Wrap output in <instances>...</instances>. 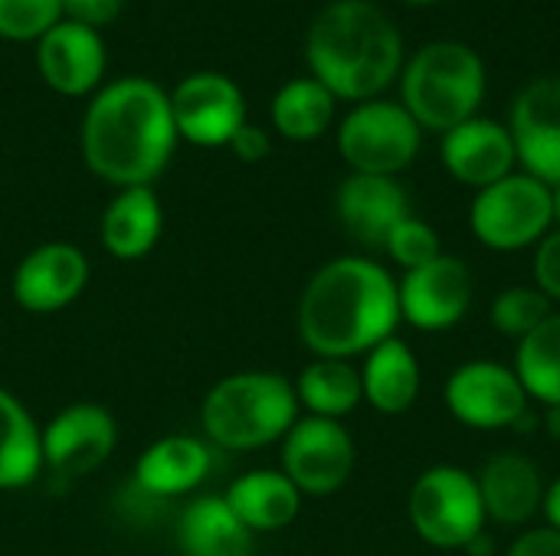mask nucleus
<instances>
[{
  "label": "nucleus",
  "mask_w": 560,
  "mask_h": 556,
  "mask_svg": "<svg viewBox=\"0 0 560 556\" xmlns=\"http://www.w3.org/2000/svg\"><path fill=\"white\" fill-rule=\"evenodd\" d=\"M397 324V279L368 256L325 262L299 298V338L315 357H364L381 341L394 338Z\"/></svg>",
  "instance_id": "f257e3e1"
},
{
  "label": "nucleus",
  "mask_w": 560,
  "mask_h": 556,
  "mask_svg": "<svg viewBox=\"0 0 560 556\" xmlns=\"http://www.w3.org/2000/svg\"><path fill=\"white\" fill-rule=\"evenodd\" d=\"M79 138L82 157L98 180L118 190L151 187L177 144L171 95L141 75L108 82L89 102Z\"/></svg>",
  "instance_id": "f03ea898"
},
{
  "label": "nucleus",
  "mask_w": 560,
  "mask_h": 556,
  "mask_svg": "<svg viewBox=\"0 0 560 556\" xmlns=\"http://www.w3.org/2000/svg\"><path fill=\"white\" fill-rule=\"evenodd\" d=\"M305 62L338 102L381 98L404 69V36L371 0H331L305 36Z\"/></svg>",
  "instance_id": "7ed1b4c3"
},
{
  "label": "nucleus",
  "mask_w": 560,
  "mask_h": 556,
  "mask_svg": "<svg viewBox=\"0 0 560 556\" xmlns=\"http://www.w3.org/2000/svg\"><path fill=\"white\" fill-rule=\"evenodd\" d=\"M299 410L289 377L272 370H240L210 387L200 406V426L217 449L256 452L282 442L299 423Z\"/></svg>",
  "instance_id": "20e7f679"
},
{
  "label": "nucleus",
  "mask_w": 560,
  "mask_h": 556,
  "mask_svg": "<svg viewBox=\"0 0 560 556\" xmlns=\"http://www.w3.org/2000/svg\"><path fill=\"white\" fill-rule=\"evenodd\" d=\"M486 62L459 39L420 46L400 69V105L423 131L446 134L479 115L486 98Z\"/></svg>",
  "instance_id": "39448f33"
},
{
  "label": "nucleus",
  "mask_w": 560,
  "mask_h": 556,
  "mask_svg": "<svg viewBox=\"0 0 560 556\" xmlns=\"http://www.w3.org/2000/svg\"><path fill=\"white\" fill-rule=\"evenodd\" d=\"M469 229L492 252H522L555 229L551 187L515 170L492 187L476 190L469 203Z\"/></svg>",
  "instance_id": "423d86ee"
},
{
  "label": "nucleus",
  "mask_w": 560,
  "mask_h": 556,
  "mask_svg": "<svg viewBox=\"0 0 560 556\" xmlns=\"http://www.w3.org/2000/svg\"><path fill=\"white\" fill-rule=\"evenodd\" d=\"M407 518L423 544L436 551H466V544L486 531L476 472L459 465L427 469L410 488Z\"/></svg>",
  "instance_id": "0eeeda50"
},
{
  "label": "nucleus",
  "mask_w": 560,
  "mask_h": 556,
  "mask_svg": "<svg viewBox=\"0 0 560 556\" xmlns=\"http://www.w3.org/2000/svg\"><path fill=\"white\" fill-rule=\"evenodd\" d=\"M423 147V128L413 115L390 98L354 105L338 125V154L351 174L397 177Z\"/></svg>",
  "instance_id": "6e6552de"
},
{
  "label": "nucleus",
  "mask_w": 560,
  "mask_h": 556,
  "mask_svg": "<svg viewBox=\"0 0 560 556\" xmlns=\"http://www.w3.org/2000/svg\"><path fill=\"white\" fill-rule=\"evenodd\" d=\"M443 400H446L450 416L476 433L512 429L532 410V400H528L518 374L499 360L459 364L446 377Z\"/></svg>",
  "instance_id": "1a4fd4ad"
},
{
  "label": "nucleus",
  "mask_w": 560,
  "mask_h": 556,
  "mask_svg": "<svg viewBox=\"0 0 560 556\" xmlns=\"http://www.w3.org/2000/svg\"><path fill=\"white\" fill-rule=\"evenodd\" d=\"M354 462V439L338 419L299 416L282 439V475L302 492V498H325L345 488Z\"/></svg>",
  "instance_id": "9d476101"
},
{
  "label": "nucleus",
  "mask_w": 560,
  "mask_h": 556,
  "mask_svg": "<svg viewBox=\"0 0 560 556\" xmlns=\"http://www.w3.org/2000/svg\"><path fill=\"white\" fill-rule=\"evenodd\" d=\"M397 298L400 321L417 331L436 334L466 321L476 298V279L459 256L440 252L433 262L404 272V279L397 282Z\"/></svg>",
  "instance_id": "9b49d317"
},
{
  "label": "nucleus",
  "mask_w": 560,
  "mask_h": 556,
  "mask_svg": "<svg viewBox=\"0 0 560 556\" xmlns=\"http://www.w3.org/2000/svg\"><path fill=\"white\" fill-rule=\"evenodd\" d=\"M171 95V115L177 138L197 147H226L246 125L243 88L223 72H194L177 82Z\"/></svg>",
  "instance_id": "f8f14e48"
},
{
  "label": "nucleus",
  "mask_w": 560,
  "mask_h": 556,
  "mask_svg": "<svg viewBox=\"0 0 560 556\" xmlns=\"http://www.w3.org/2000/svg\"><path fill=\"white\" fill-rule=\"evenodd\" d=\"M118 446V423L98 403H72L43 429V465L59 478H85Z\"/></svg>",
  "instance_id": "ddd939ff"
},
{
  "label": "nucleus",
  "mask_w": 560,
  "mask_h": 556,
  "mask_svg": "<svg viewBox=\"0 0 560 556\" xmlns=\"http://www.w3.org/2000/svg\"><path fill=\"white\" fill-rule=\"evenodd\" d=\"M509 131L518 170L548 187L560 184V75L532 79L512 102Z\"/></svg>",
  "instance_id": "4468645a"
},
{
  "label": "nucleus",
  "mask_w": 560,
  "mask_h": 556,
  "mask_svg": "<svg viewBox=\"0 0 560 556\" xmlns=\"http://www.w3.org/2000/svg\"><path fill=\"white\" fill-rule=\"evenodd\" d=\"M89 285V259L72 242H43L13 269V301L30 315L69 308Z\"/></svg>",
  "instance_id": "2eb2a0df"
},
{
  "label": "nucleus",
  "mask_w": 560,
  "mask_h": 556,
  "mask_svg": "<svg viewBox=\"0 0 560 556\" xmlns=\"http://www.w3.org/2000/svg\"><path fill=\"white\" fill-rule=\"evenodd\" d=\"M440 161L456 184L472 190L492 187L495 180L518 170V154L509 125L486 115H476L440 134Z\"/></svg>",
  "instance_id": "dca6fc26"
},
{
  "label": "nucleus",
  "mask_w": 560,
  "mask_h": 556,
  "mask_svg": "<svg viewBox=\"0 0 560 556\" xmlns=\"http://www.w3.org/2000/svg\"><path fill=\"white\" fill-rule=\"evenodd\" d=\"M108 66L105 43L98 29L79 26L72 20H59L36 39V69L43 82L69 98L89 95L102 85Z\"/></svg>",
  "instance_id": "f3484780"
},
{
  "label": "nucleus",
  "mask_w": 560,
  "mask_h": 556,
  "mask_svg": "<svg viewBox=\"0 0 560 556\" xmlns=\"http://www.w3.org/2000/svg\"><path fill=\"white\" fill-rule=\"evenodd\" d=\"M335 213H338L341 229L354 242L368 249H384L394 226L410 216V197L397 177L348 174L338 184Z\"/></svg>",
  "instance_id": "a211bd4d"
},
{
  "label": "nucleus",
  "mask_w": 560,
  "mask_h": 556,
  "mask_svg": "<svg viewBox=\"0 0 560 556\" xmlns=\"http://www.w3.org/2000/svg\"><path fill=\"white\" fill-rule=\"evenodd\" d=\"M486 521L499 528H528L541 514L545 478L525 452H495L476 472Z\"/></svg>",
  "instance_id": "6ab92c4d"
},
{
  "label": "nucleus",
  "mask_w": 560,
  "mask_h": 556,
  "mask_svg": "<svg viewBox=\"0 0 560 556\" xmlns=\"http://www.w3.org/2000/svg\"><path fill=\"white\" fill-rule=\"evenodd\" d=\"M210 465H213V456L203 439L164 436L141 452L135 465V485L161 501H171L203 485V478L210 475Z\"/></svg>",
  "instance_id": "aec40b11"
},
{
  "label": "nucleus",
  "mask_w": 560,
  "mask_h": 556,
  "mask_svg": "<svg viewBox=\"0 0 560 556\" xmlns=\"http://www.w3.org/2000/svg\"><path fill=\"white\" fill-rule=\"evenodd\" d=\"M358 370H361L364 403L384 416L407 413L420 397V387H423L420 360L410 351V344L400 341L397 334L381 341L374 351H368Z\"/></svg>",
  "instance_id": "412c9836"
},
{
  "label": "nucleus",
  "mask_w": 560,
  "mask_h": 556,
  "mask_svg": "<svg viewBox=\"0 0 560 556\" xmlns=\"http://www.w3.org/2000/svg\"><path fill=\"white\" fill-rule=\"evenodd\" d=\"M180 556H253L256 534L233 514L223 495L194 498L177 521Z\"/></svg>",
  "instance_id": "4be33fe9"
},
{
  "label": "nucleus",
  "mask_w": 560,
  "mask_h": 556,
  "mask_svg": "<svg viewBox=\"0 0 560 556\" xmlns=\"http://www.w3.org/2000/svg\"><path fill=\"white\" fill-rule=\"evenodd\" d=\"M164 229V210L151 187H125L102 213V246L115 259H144Z\"/></svg>",
  "instance_id": "5701e85b"
},
{
  "label": "nucleus",
  "mask_w": 560,
  "mask_h": 556,
  "mask_svg": "<svg viewBox=\"0 0 560 556\" xmlns=\"http://www.w3.org/2000/svg\"><path fill=\"white\" fill-rule=\"evenodd\" d=\"M226 505L253 534H276L289 528L302 511V492L282 475V469H256L226 488Z\"/></svg>",
  "instance_id": "b1692460"
},
{
  "label": "nucleus",
  "mask_w": 560,
  "mask_h": 556,
  "mask_svg": "<svg viewBox=\"0 0 560 556\" xmlns=\"http://www.w3.org/2000/svg\"><path fill=\"white\" fill-rule=\"evenodd\" d=\"M43 469V429L30 410L0 387V492L33 485Z\"/></svg>",
  "instance_id": "393cba45"
},
{
  "label": "nucleus",
  "mask_w": 560,
  "mask_h": 556,
  "mask_svg": "<svg viewBox=\"0 0 560 556\" xmlns=\"http://www.w3.org/2000/svg\"><path fill=\"white\" fill-rule=\"evenodd\" d=\"M299 406L308 416L318 419H345L364 403L361 390V370L351 360H335V357H315L312 364L302 367L299 380L292 383Z\"/></svg>",
  "instance_id": "a878e982"
},
{
  "label": "nucleus",
  "mask_w": 560,
  "mask_h": 556,
  "mask_svg": "<svg viewBox=\"0 0 560 556\" xmlns=\"http://www.w3.org/2000/svg\"><path fill=\"white\" fill-rule=\"evenodd\" d=\"M335 108H338V98L318 79L305 75V79L285 82L272 95L269 115H272V128L285 141H315L331 128Z\"/></svg>",
  "instance_id": "bb28decb"
},
{
  "label": "nucleus",
  "mask_w": 560,
  "mask_h": 556,
  "mask_svg": "<svg viewBox=\"0 0 560 556\" xmlns=\"http://www.w3.org/2000/svg\"><path fill=\"white\" fill-rule=\"evenodd\" d=\"M512 370L518 374L528 400L538 406H560V311L515 344Z\"/></svg>",
  "instance_id": "cd10ccee"
},
{
  "label": "nucleus",
  "mask_w": 560,
  "mask_h": 556,
  "mask_svg": "<svg viewBox=\"0 0 560 556\" xmlns=\"http://www.w3.org/2000/svg\"><path fill=\"white\" fill-rule=\"evenodd\" d=\"M555 315V305L548 295H541L535 285H512L502 288L489 308V321L502 338H512L515 344L528 338L545 318Z\"/></svg>",
  "instance_id": "c85d7f7f"
},
{
  "label": "nucleus",
  "mask_w": 560,
  "mask_h": 556,
  "mask_svg": "<svg viewBox=\"0 0 560 556\" xmlns=\"http://www.w3.org/2000/svg\"><path fill=\"white\" fill-rule=\"evenodd\" d=\"M62 20V0H0V36L13 43L39 39Z\"/></svg>",
  "instance_id": "c756f323"
},
{
  "label": "nucleus",
  "mask_w": 560,
  "mask_h": 556,
  "mask_svg": "<svg viewBox=\"0 0 560 556\" xmlns=\"http://www.w3.org/2000/svg\"><path fill=\"white\" fill-rule=\"evenodd\" d=\"M384 252L404 269V272H410V269H420V265H427V262H433L440 252H443V246H440V233L427 223V220H420V216H407V220H400L397 226H394V233L387 236V242H384Z\"/></svg>",
  "instance_id": "7c9ffc66"
},
{
  "label": "nucleus",
  "mask_w": 560,
  "mask_h": 556,
  "mask_svg": "<svg viewBox=\"0 0 560 556\" xmlns=\"http://www.w3.org/2000/svg\"><path fill=\"white\" fill-rule=\"evenodd\" d=\"M535 288L551 298V305H560V226H555L538 246L532 262Z\"/></svg>",
  "instance_id": "2f4dec72"
},
{
  "label": "nucleus",
  "mask_w": 560,
  "mask_h": 556,
  "mask_svg": "<svg viewBox=\"0 0 560 556\" xmlns=\"http://www.w3.org/2000/svg\"><path fill=\"white\" fill-rule=\"evenodd\" d=\"M125 10V0H62V20H72L89 29L115 23Z\"/></svg>",
  "instance_id": "473e14b6"
},
{
  "label": "nucleus",
  "mask_w": 560,
  "mask_h": 556,
  "mask_svg": "<svg viewBox=\"0 0 560 556\" xmlns=\"http://www.w3.org/2000/svg\"><path fill=\"white\" fill-rule=\"evenodd\" d=\"M505 556H560V531L541 524V528H525L518 537L509 544Z\"/></svg>",
  "instance_id": "72a5a7b5"
},
{
  "label": "nucleus",
  "mask_w": 560,
  "mask_h": 556,
  "mask_svg": "<svg viewBox=\"0 0 560 556\" xmlns=\"http://www.w3.org/2000/svg\"><path fill=\"white\" fill-rule=\"evenodd\" d=\"M240 161H246V164H256V161H262L266 154H269V134L259 128V125H243L236 134H233V141L226 144Z\"/></svg>",
  "instance_id": "f704fd0d"
},
{
  "label": "nucleus",
  "mask_w": 560,
  "mask_h": 556,
  "mask_svg": "<svg viewBox=\"0 0 560 556\" xmlns=\"http://www.w3.org/2000/svg\"><path fill=\"white\" fill-rule=\"evenodd\" d=\"M541 518L548 528L560 531V475L545 485V501H541Z\"/></svg>",
  "instance_id": "c9c22d12"
},
{
  "label": "nucleus",
  "mask_w": 560,
  "mask_h": 556,
  "mask_svg": "<svg viewBox=\"0 0 560 556\" xmlns=\"http://www.w3.org/2000/svg\"><path fill=\"white\" fill-rule=\"evenodd\" d=\"M466 554L469 556H492L495 554V541L482 531V534H476L469 544H466Z\"/></svg>",
  "instance_id": "e433bc0d"
},
{
  "label": "nucleus",
  "mask_w": 560,
  "mask_h": 556,
  "mask_svg": "<svg viewBox=\"0 0 560 556\" xmlns=\"http://www.w3.org/2000/svg\"><path fill=\"white\" fill-rule=\"evenodd\" d=\"M545 433L551 439H560V406H545V419H541Z\"/></svg>",
  "instance_id": "4c0bfd02"
},
{
  "label": "nucleus",
  "mask_w": 560,
  "mask_h": 556,
  "mask_svg": "<svg viewBox=\"0 0 560 556\" xmlns=\"http://www.w3.org/2000/svg\"><path fill=\"white\" fill-rule=\"evenodd\" d=\"M551 203H555V226H560V184L551 187Z\"/></svg>",
  "instance_id": "58836bf2"
},
{
  "label": "nucleus",
  "mask_w": 560,
  "mask_h": 556,
  "mask_svg": "<svg viewBox=\"0 0 560 556\" xmlns=\"http://www.w3.org/2000/svg\"><path fill=\"white\" fill-rule=\"evenodd\" d=\"M407 3H436V0H407Z\"/></svg>",
  "instance_id": "ea45409f"
}]
</instances>
